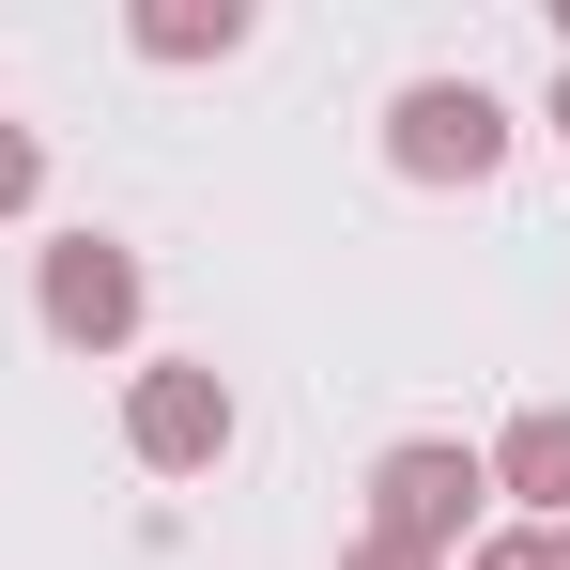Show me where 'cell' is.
Segmentation results:
<instances>
[{
    "label": "cell",
    "instance_id": "cell-1",
    "mask_svg": "<svg viewBox=\"0 0 570 570\" xmlns=\"http://www.w3.org/2000/svg\"><path fill=\"white\" fill-rule=\"evenodd\" d=\"M385 155H401V186H493L509 170V108L478 94V78H416V94L385 108Z\"/></svg>",
    "mask_w": 570,
    "mask_h": 570
},
{
    "label": "cell",
    "instance_id": "cell-2",
    "mask_svg": "<svg viewBox=\"0 0 570 570\" xmlns=\"http://www.w3.org/2000/svg\"><path fill=\"white\" fill-rule=\"evenodd\" d=\"M124 448L155 478H216L232 463V385H216V355H155V371L124 385Z\"/></svg>",
    "mask_w": 570,
    "mask_h": 570
},
{
    "label": "cell",
    "instance_id": "cell-3",
    "mask_svg": "<svg viewBox=\"0 0 570 570\" xmlns=\"http://www.w3.org/2000/svg\"><path fill=\"white\" fill-rule=\"evenodd\" d=\"M478 493H493V463H478V448H448V432H416V448H385V463H371V540L448 556V540L478 524Z\"/></svg>",
    "mask_w": 570,
    "mask_h": 570
},
{
    "label": "cell",
    "instance_id": "cell-4",
    "mask_svg": "<svg viewBox=\"0 0 570 570\" xmlns=\"http://www.w3.org/2000/svg\"><path fill=\"white\" fill-rule=\"evenodd\" d=\"M31 308H47V340H62V355H124V340H139V247L62 232V247H47V278H31Z\"/></svg>",
    "mask_w": 570,
    "mask_h": 570
},
{
    "label": "cell",
    "instance_id": "cell-5",
    "mask_svg": "<svg viewBox=\"0 0 570 570\" xmlns=\"http://www.w3.org/2000/svg\"><path fill=\"white\" fill-rule=\"evenodd\" d=\"M478 463H493V493H509V509H524V524L556 540V524H570V401H540V416H509V432H493Z\"/></svg>",
    "mask_w": 570,
    "mask_h": 570
},
{
    "label": "cell",
    "instance_id": "cell-6",
    "mask_svg": "<svg viewBox=\"0 0 570 570\" xmlns=\"http://www.w3.org/2000/svg\"><path fill=\"white\" fill-rule=\"evenodd\" d=\"M124 31H139V62H232L247 47V0H139Z\"/></svg>",
    "mask_w": 570,
    "mask_h": 570
},
{
    "label": "cell",
    "instance_id": "cell-7",
    "mask_svg": "<svg viewBox=\"0 0 570 570\" xmlns=\"http://www.w3.org/2000/svg\"><path fill=\"white\" fill-rule=\"evenodd\" d=\"M31 200H47V139H31V124H0V216H31Z\"/></svg>",
    "mask_w": 570,
    "mask_h": 570
},
{
    "label": "cell",
    "instance_id": "cell-8",
    "mask_svg": "<svg viewBox=\"0 0 570 570\" xmlns=\"http://www.w3.org/2000/svg\"><path fill=\"white\" fill-rule=\"evenodd\" d=\"M463 570H556V540H540V524H509V540H478Z\"/></svg>",
    "mask_w": 570,
    "mask_h": 570
},
{
    "label": "cell",
    "instance_id": "cell-9",
    "mask_svg": "<svg viewBox=\"0 0 570 570\" xmlns=\"http://www.w3.org/2000/svg\"><path fill=\"white\" fill-rule=\"evenodd\" d=\"M340 570H448V556H401V540H355Z\"/></svg>",
    "mask_w": 570,
    "mask_h": 570
},
{
    "label": "cell",
    "instance_id": "cell-10",
    "mask_svg": "<svg viewBox=\"0 0 570 570\" xmlns=\"http://www.w3.org/2000/svg\"><path fill=\"white\" fill-rule=\"evenodd\" d=\"M556 124H570V78H556Z\"/></svg>",
    "mask_w": 570,
    "mask_h": 570
},
{
    "label": "cell",
    "instance_id": "cell-11",
    "mask_svg": "<svg viewBox=\"0 0 570 570\" xmlns=\"http://www.w3.org/2000/svg\"><path fill=\"white\" fill-rule=\"evenodd\" d=\"M556 570H570V524H556Z\"/></svg>",
    "mask_w": 570,
    "mask_h": 570
}]
</instances>
